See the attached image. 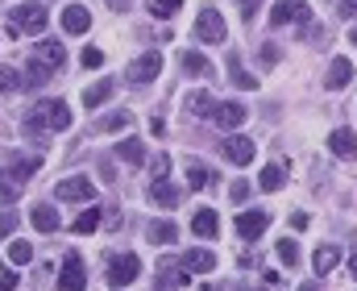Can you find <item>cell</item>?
Here are the masks:
<instances>
[{"instance_id":"1","label":"cell","mask_w":357,"mask_h":291,"mask_svg":"<svg viewBox=\"0 0 357 291\" xmlns=\"http://www.w3.org/2000/svg\"><path fill=\"white\" fill-rule=\"evenodd\" d=\"M63 129H71V108L63 100H42L25 117V133H63Z\"/></svg>"},{"instance_id":"2","label":"cell","mask_w":357,"mask_h":291,"mask_svg":"<svg viewBox=\"0 0 357 291\" xmlns=\"http://www.w3.org/2000/svg\"><path fill=\"white\" fill-rule=\"evenodd\" d=\"M46 25H50V13H46L42 4H33V0L8 8V33H17V38H21V33H42Z\"/></svg>"},{"instance_id":"3","label":"cell","mask_w":357,"mask_h":291,"mask_svg":"<svg viewBox=\"0 0 357 291\" xmlns=\"http://www.w3.org/2000/svg\"><path fill=\"white\" fill-rule=\"evenodd\" d=\"M137 275H142V258H137V254H121V258H112V262H108L104 283H108L112 291H121V288H129Z\"/></svg>"},{"instance_id":"4","label":"cell","mask_w":357,"mask_h":291,"mask_svg":"<svg viewBox=\"0 0 357 291\" xmlns=\"http://www.w3.org/2000/svg\"><path fill=\"white\" fill-rule=\"evenodd\" d=\"M162 75V54L158 50H146L142 59H133L129 67H125V80L129 84H150V80H158Z\"/></svg>"},{"instance_id":"5","label":"cell","mask_w":357,"mask_h":291,"mask_svg":"<svg viewBox=\"0 0 357 291\" xmlns=\"http://www.w3.org/2000/svg\"><path fill=\"white\" fill-rule=\"evenodd\" d=\"M225 33H229L225 17H220L216 8H199V17H195V38H199V42H225Z\"/></svg>"},{"instance_id":"6","label":"cell","mask_w":357,"mask_h":291,"mask_svg":"<svg viewBox=\"0 0 357 291\" xmlns=\"http://www.w3.org/2000/svg\"><path fill=\"white\" fill-rule=\"evenodd\" d=\"M59 291H88V271H84V258H79V254H67V258H63Z\"/></svg>"},{"instance_id":"7","label":"cell","mask_w":357,"mask_h":291,"mask_svg":"<svg viewBox=\"0 0 357 291\" xmlns=\"http://www.w3.org/2000/svg\"><path fill=\"white\" fill-rule=\"evenodd\" d=\"M54 195L67 200V204H88L91 195H96V188H91L88 175H71V179H63V184L54 188Z\"/></svg>"},{"instance_id":"8","label":"cell","mask_w":357,"mask_h":291,"mask_svg":"<svg viewBox=\"0 0 357 291\" xmlns=\"http://www.w3.org/2000/svg\"><path fill=\"white\" fill-rule=\"evenodd\" d=\"M266 225H270L266 208H250V212H241V216H237V233H241L245 241H258V237L266 233Z\"/></svg>"},{"instance_id":"9","label":"cell","mask_w":357,"mask_h":291,"mask_svg":"<svg viewBox=\"0 0 357 291\" xmlns=\"http://www.w3.org/2000/svg\"><path fill=\"white\" fill-rule=\"evenodd\" d=\"M245 104H237V100H220L216 104V112H212V121L220 125V129H237V125H245Z\"/></svg>"},{"instance_id":"10","label":"cell","mask_w":357,"mask_h":291,"mask_svg":"<svg viewBox=\"0 0 357 291\" xmlns=\"http://www.w3.org/2000/svg\"><path fill=\"white\" fill-rule=\"evenodd\" d=\"M220 150H225V158H229V163H237V167H250L258 146H254L250 137H237V133H233V137H225V146H220Z\"/></svg>"},{"instance_id":"11","label":"cell","mask_w":357,"mask_h":291,"mask_svg":"<svg viewBox=\"0 0 357 291\" xmlns=\"http://www.w3.org/2000/svg\"><path fill=\"white\" fill-rule=\"evenodd\" d=\"M291 21H307V4L303 0H278L270 13V25H291Z\"/></svg>"},{"instance_id":"12","label":"cell","mask_w":357,"mask_h":291,"mask_svg":"<svg viewBox=\"0 0 357 291\" xmlns=\"http://www.w3.org/2000/svg\"><path fill=\"white\" fill-rule=\"evenodd\" d=\"M187 267L183 262H167L162 271H158V283H154V291H175V288H187Z\"/></svg>"},{"instance_id":"13","label":"cell","mask_w":357,"mask_h":291,"mask_svg":"<svg viewBox=\"0 0 357 291\" xmlns=\"http://www.w3.org/2000/svg\"><path fill=\"white\" fill-rule=\"evenodd\" d=\"M328 150H333L337 158H354L357 154V133L354 129H333V133H328Z\"/></svg>"},{"instance_id":"14","label":"cell","mask_w":357,"mask_h":291,"mask_svg":"<svg viewBox=\"0 0 357 291\" xmlns=\"http://www.w3.org/2000/svg\"><path fill=\"white\" fill-rule=\"evenodd\" d=\"M88 25H91V13L84 4H67L63 8V29L67 33H88Z\"/></svg>"},{"instance_id":"15","label":"cell","mask_w":357,"mask_h":291,"mask_svg":"<svg viewBox=\"0 0 357 291\" xmlns=\"http://www.w3.org/2000/svg\"><path fill=\"white\" fill-rule=\"evenodd\" d=\"M349 80H354V63H349V59H333V67H328L324 84H328L333 92H341V88H349Z\"/></svg>"},{"instance_id":"16","label":"cell","mask_w":357,"mask_h":291,"mask_svg":"<svg viewBox=\"0 0 357 291\" xmlns=\"http://www.w3.org/2000/svg\"><path fill=\"white\" fill-rule=\"evenodd\" d=\"M191 233H195V237H216V233H220V216H216L212 208H199V212L191 216Z\"/></svg>"},{"instance_id":"17","label":"cell","mask_w":357,"mask_h":291,"mask_svg":"<svg viewBox=\"0 0 357 291\" xmlns=\"http://www.w3.org/2000/svg\"><path fill=\"white\" fill-rule=\"evenodd\" d=\"M183 267H187L191 275H208V271H216V254H212V250H187V254H183Z\"/></svg>"},{"instance_id":"18","label":"cell","mask_w":357,"mask_h":291,"mask_svg":"<svg viewBox=\"0 0 357 291\" xmlns=\"http://www.w3.org/2000/svg\"><path fill=\"white\" fill-rule=\"evenodd\" d=\"M29 221H33L38 233H54V229H59V212H54L50 204H33V208H29Z\"/></svg>"},{"instance_id":"19","label":"cell","mask_w":357,"mask_h":291,"mask_svg":"<svg viewBox=\"0 0 357 291\" xmlns=\"http://www.w3.org/2000/svg\"><path fill=\"white\" fill-rule=\"evenodd\" d=\"M183 112H191V117H212V112H216V100L208 96V92H187V96H183Z\"/></svg>"},{"instance_id":"20","label":"cell","mask_w":357,"mask_h":291,"mask_svg":"<svg viewBox=\"0 0 357 291\" xmlns=\"http://www.w3.org/2000/svg\"><path fill=\"white\" fill-rule=\"evenodd\" d=\"M337 262H341V250L337 246H316V254H312V271L316 275H328Z\"/></svg>"},{"instance_id":"21","label":"cell","mask_w":357,"mask_h":291,"mask_svg":"<svg viewBox=\"0 0 357 291\" xmlns=\"http://www.w3.org/2000/svg\"><path fill=\"white\" fill-rule=\"evenodd\" d=\"M150 200H154L158 208H175L178 204V188L175 184H167V179H154V184H150Z\"/></svg>"},{"instance_id":"22","label":"cell","mask_w":357,"mask_h":291,"mask_svg":"<svg viewBox=\"0 0 357 291\" xmlns=\"http://www.w3.org/2000/svg\"><path fill=\"white\" fill-rule=\"evenodd\" d=\"M100 212H104V208H96V204H91V208H84V212L75 216V225H71V233H75V237H84V233H96V229H100V221H104Z\"/></svg>"},{"instance_id":"23","label":"cell","mask_w":357,"mask_h":291,"mask_svg":"<svg viewBox=\"0 0 357 291\" xmlns=\"http://www.w3.org/2000/svg\"><path fill=\"white\" fill-rule=\"evenodd\" d=\"M112 92H116V84H112V80H100V84L84 88V104H88V112H91V108H100V104L112 96Z\"/></svg>"},{"instance_id":"24","label":"cell","mask_w":357,"mask_h":291,"mask_svg":"<svg viewBox=\"0 0 357 291\" xmlns=\"http://www.w3.org/2000/svg\"><path fill=\"white\" fill-rule=\"evenodd\" d=\"M38 167H42V158H21V154H13V158H8V175H13L17 184H25Z\"/></svg>"},{"instance_id":"25","label":"cell","mask_w":357,"mask_h":291,"mask_svg":"<svg viewBox=\"0 0 357 291\" xmlns=\"http://www.w3.org/2000/svg\"><path fill=\"white\" fill-rule=\"evenodd\" d=\"M116 154H121L125 163H133V167H142V163H146V146H142L137 137H125V142L116 146Z\"/></svg>"},{"instance_id":"26","label":"cell","mask_w":357,"mask_h":291,"mask_svg":"<svg viewBox=\"0 0 357 291\" xmlns=\"http://www.w3.org/2000/svg\"><path fill=\"white\" fill-rule=\"evenodd\" d=\"M229 75H233V84H237V88H245V92H250V88H258V80L241 67V59H237V54H229Z\"/></svg>"},{"instance_id":"27","label":"cell","mask_w":357,"mask_h":291,"mask_svg":"<svg viewBox=\"0 0 357 291\" xmlns=\"http://www.w3.org/2000/svg\"><path fill=\"white\" fill-rule=\"evenodd\" d=\"M8 262H13V267H25V262H33V246H29L25 237L8 241Z\"/></svg>"},{"instance_id":"28","label":"cell","mask_w":357,"mask_h":291,"mask_svg":"<svg viewBox=\"0 0 357 291\" xmlns=\"http://www.w3.org/2000/svg\"><path fill=\"white\" fill-rule=\"evenodd\" d=\"M146 237L158 241V246H171V241H175V225H171V221H154V225L146 229Z\"/></svg>"},{"instance_id":"29","label":"cell","mask_w":357,"mask_h":291,"mask_svg":"<svg viewBox=\"0 0 357 291\" xmlns=\"http://www.w3.org/2000/svg\"><path fill=\"white\" fill-rule=\"evenodd\" d=\"M38 54H42V63H50V67H63V63H67V50H63L59 42H42Z\"/></svg>"},{"instance_id":"30","label":"cell","mask_w":357,"mask_h":291,"mask_svg":"<svg viewBox=\"0 0 357 291\" xmlns=\"http://www.w3.org/2000/svg\"><path fill=\"white\" fill-rule=\"evenodd\" d=\"M208 184H212V175H208L199 163H187V188H191V192H204Z\"/></svg>"},{"instance_id":"31","label":"cell","mask_w":357,"mask_h":291,"mask_svg":"<svg viewBox=\"0 0 357 291\" xmlns=\"http://www.w3.org/2000/svg\"><path fill=\"white\" fill-rule=\"evenodd\" d=\"M258 184H262V192H278V188H282V167H278V163H270V167H262Z\"/></svg>"},{"instance_id":"32","label":"cell","mask_w":357,"mask_h":291,"mask_svg":"<svg viewBox=\"0 0 357 291\" xmlns=\"http://www.w3.org/2000/svg\"><path fill=\"white\" fill-rule=\"evenodd\" d=\"M46 80H50V63H29V67H25V84H29V88H42Z\"/></svg>"},{"instance_id":"33","label":"cell","mask_w":357,"mask_h":291,"mask_svg":"<svg viewBox=\"0 0 357 291\" xmlns=\"http://www.w3.org/2000/svg\"><path fill=\"white\" fill-rule=\"evenodd\" d=\"M178 4H183V0H146V8H150L154 17H162V21H167V17H175Z\"/></svg>"},{"instance_id":"34","label":"cell","mask_w":357,"mask_h":291,"mask_svg":"<svg viewBox=\"0 0 357 291\" xmlns=\"http://www.w3.org/2000/svg\"><path fill=\"white\" fill-rule=\"evenodd\" d=\"M183 71H191V75H208V59L195 54V50H187V54H183Z\"/></svg>"},{"instance_id":"35","label":"cell","mask_w":357,"mask_h":291,"mask_svg":"<svg viewBox=\"0 0 357 291\" xmlns=\"http://www.w3.org/2000/svg\"><path fill=\"white\" fill-rule=\"evenodd\" d=\"M129 121H133L129 112H112V117L100 121V129H104V133H116V129H129Z\"/></svg>"},{"instance_id":"36","label":"cell","mask_w":357,"mask_h":291,"mask_svg":"<svg viewBox=\"0 0 357 291\" xmlns=\"http://www.w3.org/2000/svg\"><path fill=\"white\" fill-rule=\"evenodd\" d=\"M278 258H282L287 267H295V262H299V241H291V237H282V241H278Z\"/></svg>"},{"instance_id":"37","label":"cell","mask_w":357,"mask_h":291,"mask_svg":"<svg viewBox=\"0 0 357 291\" xmlns=\"http://www.w3.org/2000/svg\"><path fill=\"white\" fill-rule=\"evenodd\" d=\"M21 84H25V80H21L13 67H0V96H4V92H17Z\"/></svg>"},{"instance_id":"38","label":"cell","mask_w":357,"mask_h":291,"mask_svg":"<svg viewBox=\"0 0 357 291\" xmlns=\"http://www.w3.org/2000/svg\"><path fill=\"white\" fill-rule=\"evenodd\" d=\"M17 192H21V184H17L13 175H4V171H0V200H4V204H13Z\"/></svg>"},{"instance_id":"39","label":"cell","mask_w":357,"mask_h":291,"mask_svg":"<svg viewBox=\"0 0 357 291\" xmlns=\"http://www.w3.org/2000/svg\"><path fill=\"white\" fill-rule=\"evenodd\" d=\"M13 288H17V275H13V267L0 262V291H13Z\"/></svg>"},{"instance_id":"40","label":"cell","mask_w":357,"mask_h":291,"mask_svg":"<svg viewBox=\"0 0 357 291\" xmlns=\"http://www.w3.org/2000/svg\"><path fill=\"white\" fill-rule=\"evenodd\" d=\"M84 67H91V71H96V67H104V50H96V46L84 50Z\"/></svg>"},{"instance_id":"41","label":"cell","mask_w":357,"mask_h":291,"mask_svg":"<svg viewBox=\"0 0 357 291\" xmlns=\"http://www.w3.org/2000/svg\"><path fill=\"white\" fill-rule=\"evenodd\" d=\"M229 195H233V204H241V200H245V195H250V184H241V179H237V184H233V188H229Z\"/></svg>"},{"instance_id":"42","label":"cell","mask_w":357,"mask_h":291,"mask_svg":"<svg viewBox=\"0 0 357 291\" xmlns=\"http://www.w3.org/2000/svg\"><path fill=\"white\" fill-rule=\"evenodd\" d=\"M167 167H171V158L158 154V158H154V179H167Z\"/></svg>"},{"instance_id":"43","label":"cell","mask_w":357,"mask_h":291,"mask_svg":"<svg viewBox=\"0 0 357 291\" xmlns=\"http://www.w3.org/2000/svg\"><path fill=\"white\" fill-rule=\"evenodd\" d=\"M13 225H17V212H0V233H13Z\"/></svg>"},{"instance_id":"44","label":"cell","mask_w":357,"mask_h":291,"mask_svg":"<svg viewBox=\"0 0 357 291\" xmlns=\"http://www.w3.org/2000/svg\"><path fill=\"white\" fill-rule=\"evenodd\" d=\"M262 63H266V67L278 63V46H262Z\"/></svg>"},{"instance_id":"45","label":"cell","mask_w":357,"mask_h":291,"mask_svg":"<svg viewBox=\"0 0 357 291\" xmlns=\"http://www.w3.org/2000/svg\"><path fill=\"white\" fill-rule=\"evenodd\" d=\"M237 4H241V13H245V17H254V13H258V4H262V0H237Z\"/></svg>"},{"instance_id":"46","label":"cell","mask_w":357,"mask_h":291,"mask_svg":"<svg viewBox=\"0 0 357 291\" xmlns=\"http://www.w3.org/2000/svg\"><path fill=\"white\" fill-rule=\"evenodd\" d=\"M337 13H341V17H354V13H357V0H345V4L337 8Z\"/></svg>"},{"instance_id":"47","label":"cell","mask_w":357,"mask_h":291,"mask_svg":"<svg viewBox=\"0 0 357 291\" xmlns=\"http://www.w3.org/2000/svg\"><path fill=\"white\" fill-rule=\"evenodd\" d=\"M349 275H354V279H357V254H354V258H349Z\"/></svg>"},{"instance_id":"48","label":"cell","mask_w":357,"mask_h":291,"mask_svg":"<svg viewBox=\"0 0 357 291\" xmlns=\"http://www.w3.org/2000/svg\"><path fill=\"white\" fill-rule=\"evenodd\" d=\"M108 4H112V8H125V4H129V0H108Z\"/></svg>"},{"instance_id":"49","label":"cell","mask_w":357,"mask_h":291,"mask_svg":"<svg viewBox=\"0 0 357 291\" xmlns=\"http://www.w3.org/2000/svg\"><path fill=\"white\" fill-rule=\"evenodd\" d=\"M299 291H320V288H316V283H303V288H299Z\"/></svg>"},{"instance_id":"50","label":"cell","mask_w":357,"mask_h":291,"mask_svg":"<svg viewBox=\"0 0 357 291\" xmlns=\"http://www.w3.org/2000/svg\"><path fill=\"white\" fill-rule=\"evenodd\" d=\"M349 42H354V46H357V25H354V33H349Z\"/></svg>"}]
</instances>
